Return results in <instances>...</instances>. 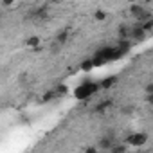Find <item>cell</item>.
Returning <instances> with one entry per match:
<instances>
[{"instance_id":"1","label":"cell","mask_w":153,"mask_h":153,"mask_svg":"<svg viewBox=\"0 0 153 153\" xmlns=\"http://www.w3.org/2000/svg\"><path fill=\"white\" fill-rule=\"evenodd\" d=\"M99 90H101V83H96V81H92V79H87V81H83L81 85H78V87L74 88L72 96L78 99V101H85V99L96 96Z\"/></svg>"},{"instance_id":"2","label":"cell","mask_w":153,"mask_h":153,"mask_svg":"<svg viewBox=\"0 0 153 153\" xmlns=\"http://www.w3.org/2000/svg\"><path fill=\"white\" fill-rule=\"evenodd\" d=\"M130 15L135 18V22H146V20H149L153 15H151V11L149 9H146L144 6H140V4H130Z\"/></svg>"},{"instance_id":"3","label":"cell","mask_w":153,"mask_h":153,"mask_svg":"<svg viewBox=\"0 0 153 153\" xmlns=\"http://www.w3.org/2000/svg\"><path fill=\"white\" fill-rule=\"evenodd\" d=\"M124 142H128L131 148H140V146H144V144L148 142V135L142 133V131H139V133H130V135L124 139Z\"/></svg>"},{"instance_id":"4","label":"cell","mask_w":153,"mask_h":153,"mask_svg":"<svg viewBox=\"0 0 153 153\" xmlns=\"http://www.w3.org/2000/svg\"><path fill=\"white\" fill-rule=\"evenodd\" d=\"M146 36H148V31L139 24V22H135V24H131V31H130V40H133V42H142V40H146Z\"/></svg>"},{"instance_id":"5","label":"cell","mask_w":153,"mask_h":153,"mask_svg":"<svg viewBox=\"0 0 153 153\" xmlns=\"http://www.w3.org/2000/svg\"><path fill=\"white\" fill-rule=\"evenodd\" d=\"M115 45H117V49H119V51H121V52L126 56V54L131 51V47H133V40H130V38H124V40H117V43H115Z\"/></svg>"},{"instance_id":"6","label":"cell","mask_w":153,"mask_h":153,"mask_svg":"<svg viewBox=\"0 0 153 153\" xmlns=\"http://www.w3.org/2000/svg\"><path fill=\"white\" fill-rule=\"evenodd\" d=\"M114 139L112 137H101L99 140H97V148L99 149H106V151H112V148H114Z\"/></svg>"},{"instance_id":"7","label":"cell","mask_w":153,"mask_h":153,"mask_svg":"<svg viewBox=\"0 0 153 153\" xmlns=\"http://www.w3.org/2000/svg\"><path fill=\"white\" fill-rule=\"evenodd\" d=\"M130 31H131V25H130V24H121L119 29H117V38H119V40L130 38Z\"/></svg>"},{"instance_id":"8","label":"cell","mask_w":153,"mask_h":153,"mask_svg":"<svg viewBox=\"0 0 153 153\" xmlns=\"http://www.w3.org/2000/svg\"><path fill=\"white\" fill-rule=\"evenodd\" d=\"M99 83H101V90H108V88H112L117 83V78H115V76H106V78L101 79Z\"/></svg>"},{"instance_id":"9","label":"cell","mask_w":153,"mask_h":153,"mask_svg":"<svg viewBox=\"0 0 153 153\" xmlns=\"http://www.w3.org/2000/svg\"><path fill=\"white\" fill-rule=\"evenodd\" d=\"M25 43H27V47H29V49H38V47H40V43H42V40H40V36L33 34V36H29V38L25 40Z\"/></svg>"},{"instance_id":"10","label":"cell","mask_w":153,"mask_h":153,"mask_svg":"<svg viewBox=\"0 0 153 153\" xmlns=\"http://www.w3.org/2000/svg\"><path fill=\"white\" fill-rule=\"evenodd\" d=\"M68 34H70V33H68V29H63V31H59V33L56 34V43H58V45L65 43V42L68 40Z\"/></svg>"},{"instance_id":"11","label":"cell","mask_w":153,"mask_h":153,"mask_svg":"<svg viewBox=\"0 0 153 153\" xmlns=\"http://www.w3.org/2000/svg\"><path fill=\"white\" fill-rule=\"evenodd\" d=\"M81 70L83 72H90V70H94L96 68V65H94V59L92 58H88V59H85V61H81Z\"/></svg>"},{"instance_id":"12","label":"cell","mask_w":153,"mask_h":153,"mask_svg":"<svg viewBox=\"0 0 153 153\" xmlns=\"http://www.w3.org/2000/svg\"><path fill=\"white\" fill-rule=\"evenodd\" d=\"M94 20H96V22H105V20H106V11L96 9V11H94Z\"/></svg>"},{"instance_id":"13","label":"cell","mask_w":153,"mask_h":153,"mask_svg":"<svg viewBox=\"0 0 153 153\" xmlns=\"http://www.w3.org/2000/svg\"><path fill=\"white\" fill-rule=\"evenodd\" d=\"M128 148H130L128 142H124V144H114L112 151H114V153H124V151H128Z\"/></svg>"},{"instance_id":"14","label":"cell","mask_w":153,"mask_h":153,"mask_svg":"<svg viewBox=\"0 0 153 153\" xmlns=\"http://www.w3.org/2000/svg\"><path fill=\"white\" fill-rule=\"evenodd\" d=\"M110 106H112V101H101V103L96 106V110H97V112H106Z\"/></svg>"},{"instance_id":"15","label":"cell","mask_w":153,"mask_h":153,"mask_svg":"<svg viewBox=\"0 0 153 153\" xmlns=\"http://www.w3.org/2000/svg\"><path fill=\"white\" fill-rule=\"evenodd\" d=\"M54 97H58V94H56V90H51V92H45V94H43V103H49V101H52Z\"/></svg>"},{"instance_id":"16","label":"cell","mask_w":153,"mask_h":153,"mask_svg":"<svg viewBox=\"0 0 153 153\" xmlns=\"http://www.w3.org/2000/svg\"><path fill=\"white\" fill-rule=\"evenodd\" d=\"M139 24H140V22H139ZM140 25H142V27H144V29H146L148 33H151V31H153V16H151L149 20H146V22H142Z\"/></svg>"},{"instance_id":"17","label":"cell","mask_w":153,"mask_h":153,"mask_svg":"<svg viewBox=\"0 0 153 153\" xmlns=\"http://www.w3.org/2000/svg\"><path fill=\"white\" fill-rule=\"evenodd\" d=\"M67 92H68V90H67V87H65V85H59V87L56 88V94H58V96H65Z\"/></svg>"},{"instance_id":"18","label":"cell","mask_w":153,"mask_h":153,"mask_svg":"<svg viewBox=\"0 0 153 153\" xmlns=\"http://www.w3.org/2000/svg\"><path fill=\"white\" fill-rule=\"evenodd\" d=\"M144 92H146V94H151V92H153V81H149V83L144 85Z\"/></svg>"},{"instance_id":"19","label":"cell","mask_w":153,"mask_h":153,"mask_svg":"<svg viewBox=\"0 0 153 153\" xmlns=\"http://www.w3.org/2000/svg\"><path fill=\"white\" fill-rule=\"evenodd\" d=\"M146 103H148L149 106H153V92H151V94H146Z\"/></svg>"},{"instance_id":"20","label":"cell","mask_w":153,"mask_h":153,"mask_svg":"<svg viewBox=\"0 0 153 153\" xmlns=\"http://www.w3.org/2000/svg\"><path fill=\"white\" fill-rule=\"evenodd\" d=\"M13 4H15V0H2V6L4 7H11Z\"/></svg>"},{"instance_id":"21","label":"cell","mask_w":153,"mask_h":153,"mask_svg":"<svg viewBox=\"0 0 153 153\" xmlns=\"http://www.w3.org/2000/svg\"><path fill=\"white\" fill-rule=\"evenodd\" d=\"M51 2H58V0H51Z\"/></svg>"}]
</instances>
